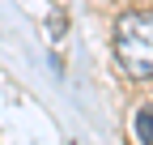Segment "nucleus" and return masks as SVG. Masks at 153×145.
Here are the masks:
<instances>
[{
	"label": "nucleus",
	"mask_w": 153,
	"mask_h": 145,
	"mask_svg": "<svg viewBox=\"0 0 153 145\" xmlns=\"http://www.w3.org/2000/svg\"><path fill=\"white\" fill-rule=\"evenodd\" d=\"M136 137H140V145H153V102H145L136 111Z\"/></svg>",
	"instance_id": "obj_2"
},
{
	"label": "nucleus",
	"mask_w": 153,
	"mask_h": 145,
	"mask_svg": "<svg viewBox=\"0 0 153 145\" xmlns=\"http://www.w3.org/2000/svg\"><path fill=\"white\" fill-rule=\"evenodd\" d=\"M115 56L136 81L153 77V13H119L115 22Z\"/></svg>",
	"instance_id": "obj_1"
}]
</instances>
